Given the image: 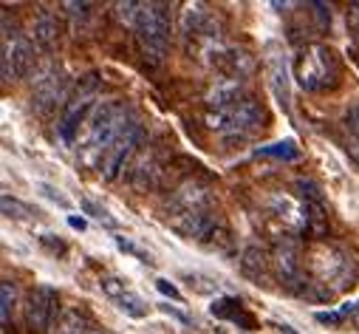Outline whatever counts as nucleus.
Instances as JSON below:
<instances>
[{"label":"nucleus","instance_id":"nucleus-1","mask_svg":"<svg viewBox=\"0 0 359 334\" xmlns=\"http://www.w3.org/2000/svg\"><path fill=\"white\" fill-rule=\"evenodd\" d=\"M306 264H309V272L314 278L311 286H323V292L328 298L348 286L351 269H353V258L345 253V249H339L334 243H325V241L311 243Z\"/></svg>","mask_w":359,"mask_h":334},{"label":"nucleus","instance_id":"nucleus-2","mask_svg":"<svg viewBox=\"0 0 359 334\" xmlns=\"http://www.w3.org/2000/svg\"><path fill=\"white\" fill-rule=\"evenodd\" d=\"M136 40L150 65H161L170 51V18L161 4H142L136 20Z\"/></svg>","mask_w":359,"mask_h":334},{"label":"nucleus","instance_id":"nucleus-3","mask_svg":"<svg viewBox=\"0 0 359 334\" xmlns=\"http://www.w3.org/2000/svg\"><path fill=\"white\" fill-rule=\"evenodd\" d=\"M297 82L306 91H325L331 86H337L339 79V62L334 57V51L323 43H311L300 51L297 57Z\"/></svg>","mask_w":359,"mask_h":334},{"label":"nucleus","instance_id":"nucleus-4","mask_svg":"<svg viewBox=\"0 0 359 334\" xmlns=\"http://www.w3.org/2000/svg\"><path fill=\"white\" fill-rule=\"evenodd\" d=\"M263 125V108L252 100V97H241L232 105L224 108H212L207 114V128L232 139H243L249 133H255Z\"/></svg>","mask_w":359,"mask_h":334},{"label":"nucleus","instance_id":"nucleus-5","mask_svg":"<svg viewBox=\"0 0 359 334\" xmlns=\"http://www.w3.org/2000/svg\"><path fill=\"white\" fill-rule=\"evenodd\" d=\"M133 122L130 111L116 105V102H108L102 108L94 111V119L88 122V136H85V153H94L102 159V153L116 142V136Z\"/></svg>","mask_w":359,"mask_h":334},{"label":"nucleus","instance_id":"nucleus-6","mask_svg":"<svg viewBox=\"0 0 359 334\" xmlns=\"http://www.w3.org/2000/svg\"><path fill=\"white\" fill-rule=\"evenodd\" d=\"M97 91H100V79L91 74V76H85V79L79 82L76 94H74V97L65 102V111H62V116H60V122H57L60 139H62L65 145H74V139H76L79 128L85 125L88 114L94 111V100H97Z\"/></svg>","mask_w":359,"mask_h":334},{"label":"nucleus","instance_id":"nucleus-7","mask_svg":"<svg viewBox=\"0 0 359 334\" xmlns=\"http://www.w3.org/2000/svg\"><path fill=\"white\" fill-rule=\"evenodd\" d=\"M0 74H4V82H15L20 79L29 65H32V43L15 32H9V20L4 18V46H0Z\"/></svg>","mask_w":359,"mask_h":334},{"label":"nucleus","instance_id":"nucleus-8","mask_svg":"<svg viewBox=\"0 0 359 334\" xmlns=\"http://www.w3.org/2000/svg\"><path fill=\"white\" fill-rule=\"evenodd\" d=\"M139 142H142V125L133 119L116 136V142L102 153V159H100V173H102L105 182H116L119 179V173L125 171V161L133 156V150L139 147Z\"/></svg>","mask_w":359,"mask_h":334},{"label":"nucleus","instance_id":"nucleus-9","mask_svg":"<svg viewBox=\"0 0 359 334\" xmlns=\"http://www.w3.org/2000/svg\"><path fill=\"white\" fill-rule=\"evenodd\" d=\"M23 314H26V326L37 334L48 331V326L54 323L57 317V292L46 283L34 286L26 298V306H23Z\"/></svg>","mask_w":359,"mask_h":334},{"label":"nucleus","instance_id":"nucleus-10","mask_svg":"<svg viewBox=\"0 0 359 334\" xmlns=\"http://www.w3.org/2000/svg\"><path fill=\"white\" fill-rule=\"evenodd\" d=\"M266 76H269V91L275 94L278 105L289 114L292 111V76H289V60L278 46H269L266 51Z\"/></svg>","mask_w":359,"mask_h":334},{"label":"nucleus","instance_id":"nucleus-11","mask_svg":"<svg viewBox=\"0 0 359 334\" xmlns=\"http://www.w3.org/2000/svg\"><path fill=\"white\" fill-rule=\"evenodd\" d=\"M62 97H65V76H62L60 68H48V71L34 82L32 105H34L40 114H46V111H51Z\"/></svg>","mask_w":359,"mask_h":334},{"label":"nucleus","instance_id":"nucleus-12","mask_svg":"<svg viewBox=\"0 0 359 334\" xmlns=\"http://www.w3.org/2000/svg\"><path fill=\"white\" fill-rule=\"evenodd\" d=\"M272 267H275V272H278V278H280L283 283H289V286L300 283V278H303V261H300V249H297L292 241H283V243H278L275 255H272Z\"/></svg>","mask_w":359,"mask_h":334},{"label":"nucleus","instance_id":"nucleus-13","mask_svg":"<svg viewBox=\"0 0 359 334\" xmlns=\"http://www.w3.org/2000/svg\"><path fill=\"white\" fill-rule=\"evenodd\" d=\"M210 312H212L215 317L232 320V323H238V326H243V328H255V317L243 312V306H241L238 298H218V300H212Z\"/></svg>","mask_w":359,"mask_h":334},{"label":"nucleus","instance_id":"nucleus-14","mask_svg":"<svg viewBox=\"0 0 359 334\" xmlns=\"http://www.w3.org/2000/svg\"><path fill=\"white\" fill-rule=\"evenodd\" d=\"M57 34H60V26H57V20L51 15H40L32 23V40L40 43V46H51L57 40Z\"/></svg>","mask_w":359,"mask_h":334},{"label":"nucleus","instance_id":"nucleus-15","mask_svg":"<svg viewBox=\"0 0 359 334\" xmlns=\"http://www.w3.org/2000/svg\"><path fill=\"white\" fill-rule=\"evenodd\" d=\"M88 328H91V323H88V317L76 309L62 312V317L57 323V334H91Z\"/></svg>","mask_w":359,"mask_h":334},{"label":"nucleus","instance_id":"nucleus-16","mask_svg":"<svg viewBox=\"0 0 359 334\" xmlns=\"http://www.w3.org/2000/svg\"><path fill=\"white\" fill-rule=\"evenodd\" d=\"M255 156H269V159H283V161H292L300 156V147L294 139H283V142H275V145H263L255 150Z\"/></svg>","mask_w":359,"mask_h":334},{"label":"nucleus","instance_id":"nucleus-17","mask_svg":"<svg viewBox=\"0 0 359 334\" xmlns=\"http://www.w3.org/2000/svg\"><path fill=\"white\" fill-rule=\"evenodd\" d=\"M116 303H119V309H122L128 317H133V320H142V317H147V312H150V306H147L136 292H130V289H128Z\"/></svg>","mask_w":359,"mask_h":334},{"label":"nucleus","instance_id":"nucleus-18","mask_svg":"<svg viewBox=\"0 0 359 334\" xmlns=\"http://www.w3.org/2000/svg\"><path fill=\"white\" fill-rule=\"evenodd\" d=\"M0 204H4V215H6V218H15V221H26V218H32V207L23 204L20 199L9 196V193H4Z\"/></svg>","mask_w":359,"mask_h":334},{"label":"nucleus","instance_id":"nucleus-19","mask_svg":"<svg viewBox=\"0 0 359 334\" xmlns=\"http://www.w3.org/2000/svg\"><path fill=\"white\" fill-rule=\"evenodd\" d=\"M114 241H116V246L122 249V253H125V255H133V258H139V261H142V264H147V267H153V264H156V261H153V255L147 253V249H142V246H139V243H136L133 238L116 235Z\"/></svg>","mask_w":359,"mask_h":334},{"label":"nucleus","instance_id":"nucleus-20","mask_svg":"<svg viewBox=\"0 0 359 334\" xmlns=\"http://www.w3.org/2000/svg\"><path fill=\"white\" fill-rule=\"evenodd\" d=\"M144 176H147V182H150V187H153V185H156V176H158L153 159H144V161L136 164V171H133V176H130V182H133L136 190H144Z\"/></svg>","mask_w":359,"mask_h":334},{"label":"nucleus","instance_id":"nucleus-21","mask_svg":"<svg viewBox=\"0 0 359 334\" xmlns=\"http://www.w3.org/2000/svg\"><path fill=\"white\" fill-rule=\"evenodd\" d=\"M79 204H82V213H85V215L97 218V221H100V224H105V227H116V218H114L102 204H97L94 199H82Z\"/></svg>","mask_w":359,"mask_h":334},{"label":"nucleus","instance_id":"nucleus-22","mask_svg":"<svg viewBox=\"0 0 359 334\" xmlns=\"http://www.w3.org/2000/svg\"><path fill=\"white\" fill-rule=\"evenodd\" d=\"M345 125H348V133H351V150H356V159H359V100L348 108L345 114Z\"/></svg>","mask_w":359,"mask_h":334},{"label":"nucleus","instance_id":"nucleus-23","mask_svg":"<svg viewBox=\"0 0 359 334\" xmlns=\"http://www.w3.org/2000/svg\"><path fill=\"white\" fill-rule=\"evenodd\" d=\"M294 190H300V196H303V204H323V190L311 182V179H297L294 182Z\"/></svg>","mask_w":359,"mask_h":334},{"label":"nucleus","instance_id":"nucleus-24","mask_svg":"<svg viewBox=\"0 0 359 334\" xmlns=\"http://www.w3.org/2000/svg\"><path fill=\"white\" fill-rule=\"evenodd\" d=\"M241 267H243V272H246V275H252V278H255V267H257L260 272L266 269V255L260 253V249H255V246H252V249H246V253H243V264H241Z\"/></svg>","mask_w":359,"mask_h":334},{"label":"nucleus","instance_id":"nucleus-25","mask_svg":"<svg viewBox=\"0 0 359 334\" xmlns=\"http://www.w3.org/2000/svg\"><path fill=\"white\" fill-rule=\"evenodd\" d=\"M12 303H15V286L9 281H4L0 283V317H4V323H9Z\"/></svg>","mask_w":359,"mask_h":334},{"label":"nucleus","instance_id":"nucleus-26","mask_svg":"<svg viewBox=\"0 0 359 334\" xmlns=\"http://www.w3.org/2000/svg\"><path fill=\"white\" fill-rule=\"evenodd\" d=\"M114 9H116V18H119L122 23H128V26H133V29H136V20H139V12H142V4H116Z\"/></svg>","mask_w":359,"mask_h":334},{"label":"nucleus","instance_id":"nucleus-27","mask_svg":"<svg viewBox=\"0 0 359 334\" xmlns=\"http://www.w3.org/2000/svg\"><path fill=\"white\" fill-rule=\"evenodd\" d=\"M102 292H105L108 298L119 300V298L128 292V286H125V281H122V278H102Z\"/></svg>","mask_w":359,"mask_h":334},{"label":"nucleus","instance_id":"nucleus-28","mask_svg":"<svg viewBox=\"0 0 359 334\" xmlns=\"http://www.w3.org/2000/svg\"><path fill=\"white\" fill-rule=\"evenodd\" d=\"M314 320H317V323H323V326H342L348 317H345L339 309H331V312H317V314H314Z\"/></svg>","mask_w":359,"mask_h":334},{"label":"nucleus","instance_id":"nucleus-29","mask_svg":"<svg viewBox=\"0 0 359 334\" xmlns=\"http://www.w3.org/2000/svg\"><path fill=\"white\" fill-rule=\"evenodd\" d=\"M156 289H158L164 298H170V300H182V292H178V286H172L167 278H158V281H156Z\"/></svg>","mask_w":359,"mask_h":334},{"label":"nucleus","instance_id":"nucleus-30","mask_svg":"<svg viewBox=\"0 0 359 334\" xmlns=\"http://www.w3.org/2000/svg\"><path fill=\"white\" fill-rule=\"evenodd\" d=\"M40 193H43L46 199H51V201H57L60 207H71V201H68L65 196H60V190H54V187H48V185H40Z\"/></svg>","mask_w":359,"mask_h":334},{"label":"nucleus","instance_id":"nucleus-31","mask_svg":"<svg viewBox=\"0 0 359 334\" xmlns=\"http://www.w3.org/2000/svg\"><path fill=\"white\" fill-rule=\"evenodd\" d=\"M40 241H43V246H48V249H51V253H60V255L65 253V243H62L57 235H43Z\"/></svg>","mask_w":359,"mask_h":334},{"label":"nucleus","instance_id":"nucleus-32","mask_svg":"<svg viewBox=\"0 0 359 334\" xmlns=\"http://www.w3.org/2000/svg\"><path fill=\"white\" fill-rule=\"evenodd\" d=\"M62 9H65L71 18H85V12H88V4H71V0H68V4H62Z\"/></svg>","mask_w":359,"mask_h":334},{"label":"nucleus","instance_id":"nucleus-33","mask_svg":"<svg viewBox=\"0 0 359 334\" xmlns=\"http://www.w3.org/2000/svg\"><path fill=\"white\" fill-rule=\"evenodd\" d=\"M158 309H161V312H164V314H170V317H175V320H182V323H190V317H187V314H184V312H178V309H172V306H170V303H161V306H158Z\"/></svg>","mask_w":359,"mask_h":334},{"label":"nucleus","instance_id":"nucleus-34","mask_svg":"<svg viewBox=\"0 0 359 334\" xmlns=\"http://www.w3.org/2000/svg\"><path fill=\"white\" fill-rule=\"evenodd\" d=\"M68 224L74 229H85V218H76V215H68Z\"/></svg>","mask_w":359,"mask_h":334}]
</instances>
